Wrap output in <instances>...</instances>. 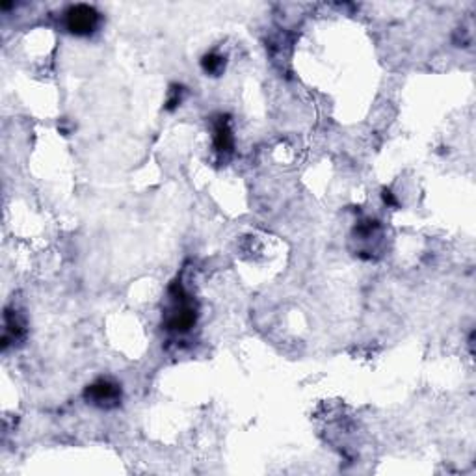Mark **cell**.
<instances>
[{
	"label": "cell",
	"mask_w": 476,
	"mask_h": 476,
	"mask_svg": "<svg viewBox=\"0 0 476 476\" xmlns=\"http://www.w3.org/2000/svg\"><path fill=\"white\" fill-rule=\"evenodd\" d=\"M170 294L173 303H171V311L166 317V329L175 331V333H185V331L194 328V324H196V309H194V303L187 296L181 283H175L171 287Z\"/></svg>",
	"instance_id": "6da1fadb"
},
{
	"label": "cell",
	"mask_w": 476,
	"mask_h": 476,
	"mask_svg": "<svg viewBox=\"0 0 476 476\" xmlns=\"http://www.w3.org/2000/svg\"><path fill=\"white\" fill-rule=\"evenodd\" d=\"M84 398L88 400V404L97 405L101 410H114L121 404L123 391H121L120 383L114 380L101 378L86 387Z\"/></svg>",
	"instance_id": "7a4b0ae2"
},
{
	"label": "cell",
	"mask_w": 476,
	"mask_h": 476,
	"mask_svg": "<svg viewBox=\"0 0 476 476\" xmlns=\"http://www.w3.org/2000/svg\"><path fill=\"white\" fill-rule=\"evenodd\" d=\"M101 15L94 6L75 4L66 11V27L73 36H89L99 27Z\"/></svg>",
	"instance_id": "3957f363"
},
{
	"label": "cell",
	"mask_w": 476,
	"mask_h": 476,
	"mask_svg": "<svg viewBox=\"0 0 476 476\" xmlns=\"http://www.w3.org/2000/svg\"><path fill=\"white\" fill-rule=\"evenodd\" d=\"M214 147L219 154L233 153L235 147V138L231 131V123L227 115H219L214 123Z\"/></svg>",
	"instance_id": "277c9868"
},
{
	"label": "cell",
	"mask_w": 476,
	"mask_h": 476,
	"mask_svg": "<svg viewBox=\"0 0 476 476\" xmlns=\"http://www.w3.org/2000/svg\"><path fill=\"white\" fill-rule=\"evenodd\" d=\"M27 333V328H24V320L19 317L17 311H6V333L2 337V348H8L10 340H21Z\"/></svg>",
	"instance_id": "5b68a950"
},
{
	"label": "cell",
	"mask_w": 476,
	"mask_h": 476,
	"mask_svg": "<svg viewBox=\"0 0 476 476\" xmlns=\"http://www.w3.org/2000/svg\"><path fill=\"white\" fill-rule=\"evenodd\" d=\"M201 67L203 71L207 75H212V77H219L225 69V58L218 52H208L201 58Z\"/></svg>",
	"instance_id": "8992f818"
},
{
	"label": "cell",
	"mask_w": 476,
	"mask_h": 476,
	"mask_svg": "<svg viewBox=\"0 0 476 476\" xmlns=\"http://www.w3.org/2000/svg\"><path fill=\"white\" fill-rule=\"evenodd\" d=\"M182 101V88L181 86H171L170 97H168V103H166V108L175 110Z\"/></svg>",
	"instance_id": "52a82bcc"
},
{
	"label": "cell",
	"mask_w": 476,
	"mask_h": 476,
	"mask_svg": "<svg viewBox=\"0 0 476 476\" xmlns=\"http://www.w3.org/2000/svg\"><path fill=\"white\" fill-rule=\"evenodd\" d=\"M383 201L387 203V205H393V207H396V205H398V203H396V199H394V196L389 190H383Z\"/></svg>",
	"instance_id": "ba28073f"
}]
</instances>
